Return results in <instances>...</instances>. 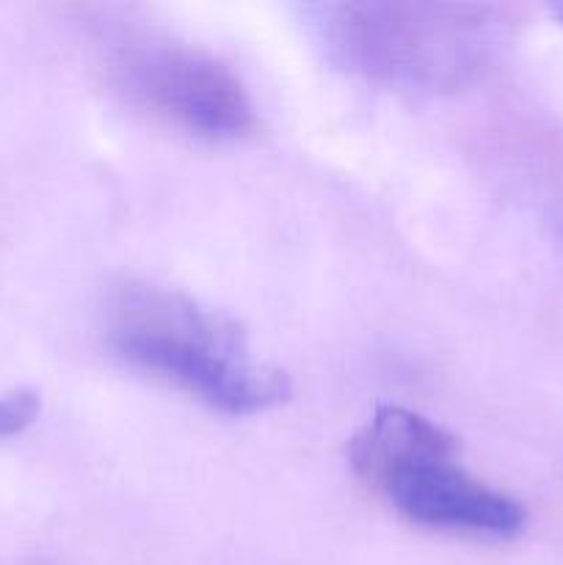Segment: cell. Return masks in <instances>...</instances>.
Wrapping results in <instances>:
<instances>
[{
  "label": "cell",
  "instance_id": "obj_5",
  "mask_svg": "<svg viewBox=\"0 0 563 565\" xmlns=\"http://www.w3.org/2000/svg\"><path fill=\"white\" fill-rule=\"evenodd\" d=\"M39 417V395L33 390H14L0 397V439L22 434Z\"/></svg>",
  "mask_w": 563,
  "mask_h": 565
},
{
  "label": "cell",
  "instance_id": "obj_4",
  "mask_svg": "<svg viewBox=\"0 0 563 565\" xmlns=\"http://www.w3.org/2000/svg\"><path fill=\"white\" fill-rule=\"evenodd\" d=\"M108 61L116 86L132 103L191 136L230 141L257 127L241 77L196 44L136 33L121 36Z\"/></svg>",
  "mask_w": 563,
  "mask_h": 565
},
{
  "label": "cell",
  "instance_id": "obj_2",
  "mask_svg": "<svg viewBox=\"0 0 563 565\" xmlns=\"http://www.w3.org/2000/svg\"><path fill=\"white\" fill-rule=\"evenodd\" d=\"M309 20L337 66L403 92L464 86L500 39V22L486 6L320 3Z\"/></svg>",
  "mask_w": 563,
  "mask_h": 565
},
{
  "label": "cell",
  "instance_id": "obj_6",
  "mask_svg": "<svg viewBox=\"0 0 563 565\" xmlns=\"http://www.w3.org/2000/svg\"><path fill=\"white\" fill-rule=\"evenodd\" d=\"M552 14L557 17V20L563 22V3H557V6H552Z\"/></svg>",
  "mask_w": 563,
  "mask_h": 565
},
{
  "label": "cell",
  "instance_id": "obj_3",
  "mask_svg": "<svg viewBox=\"0 0 563 565\" xmlns=\"http://www.w3.org/2000/svg\"><path fill=\"white\" fill-rule=\"evenodd\" d=\"M351 463L364 483L423 527L491 539H511L524 527L522 505L464 472L453 436L408 408H379L353 436Z\"/></svg>",
  "mask_w": 563,
  "mask_h": 565
},
{
  "label": "cell",
  "instance_id": "obj_1",
  "mask_svg": "<svg viewBox=\"0 0 563 565\" xmlns=\"http://www.w3.org/2000/svg\"><path fill=\"white\" fill-rule=\"evenodd\" d=\"M105 337L132 367L224 414H257L290 397L287 375L254 356L237 323L177 290L147 281L114 287Z\"/></svg>",
  "mask_w": 563,
  "mask_h": 565
}]
</instances>
